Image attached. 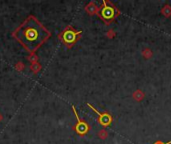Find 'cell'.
I'll return each instance as SVG.
<instances>
[{
  "label": "cell",
  "mask_w": 171,
  "mask_h": 144,
  "mask_svg": "<svg viewBox=\"0 0 171 144\" xmlns=\"http://www.w3.org/2000/svg\"><path fill=\"white\" fill-rule=\"evenodd\" d=\"M13 36L29 52H35L47 38L50 32L34 16H29L15 30Z\"/></svg>",
  "instance_id": "cell-1"
},
{
  "label": "cell",
  "mask_w": 171,
  "mask_h": 144,
  "mask_svg": "<svg viewBox=\"0 0 171 144\" xmlns=\"http://www.w3.org/2000/svg\"><path fill=\"white\" fill-rule=\"evenodd\" d=\"M101 17L103 18L105 21H110L112 20L116 15V10L113 6L107 5L106 1L103 2V6H102L101 11H100Z\"/></svg>",
  "instance_id": "cell-2"
},
{
  "label": "cell",
  "mask_w": 171,
  "mask_h": 144,
  "mask_svg": "<svg viewBox=\"0 0 171 144\" xmlns=\"http://www.w3.org/2000/svg\"><path fill=\"white\" fill-rule=\"evenodd\" d=\"M72 109H73V112H74V114H75V117H76V119H77V124H76V126H75L76 132H77L78 134H80V135L86 134L87 132H88V129H89L88 125H87V123H85L84 121H82L80 118H79L78 113L76 112L74 106H72Z\"/></svg>",
  "instance_id": "cell-3"
},
{
  "label": "cell",
  "mask_w": 171,
  "mask_h": 144,
  "mask_svg": "<svg viewBox=\"0 0 171 144\" xmlns=\"http://www.w3.org/2000/svg\"><path fill=\"white\" fill-rule=\"evenodd\" d=\"M87 105L89 106V107L92 109V110L96 113V114L99 116V122L103 125V126H108V125L111 123V121H112V117L110 116V114H108L107 112H104V113H101L99 111H97L96 109H95L94 107L91 104L89 103H87Z\"/></svg>",
  "instance_id": "cell-4"
},
{
  "label": "cell",
  "mask_w": 171,
  "mask_h": 144,
  "mask_svg": "<svg viewBox=\"0 0 171 144\" xmlns=\"http://www.w3.org/2000/svg\"><path fill=\"white\" fill-rule=\"evenodd\" d=\"M78 34H80V31L75 32V31H72V30H66V31L63 33V41L67 44L74 43L76 39H77Z\"/></svg>",
  "instance_id": "cell-5"
},
{
  "label": "cell",
  "mask_w": 171,
  "mask_h": 144,
  "mask_svg": "<svg viewBox=\"0 0 171 144\" xmlns=\"http://www.w3.org/2000/svg\"><path fill=\"white\" fill-rule=\"evenodd\" d=\"M154 144H171V141H168L167 143H163V142H161V141H157V142H155Z\"/></svg>",
  "instance_id": "cell-6"
}]
</instances>
